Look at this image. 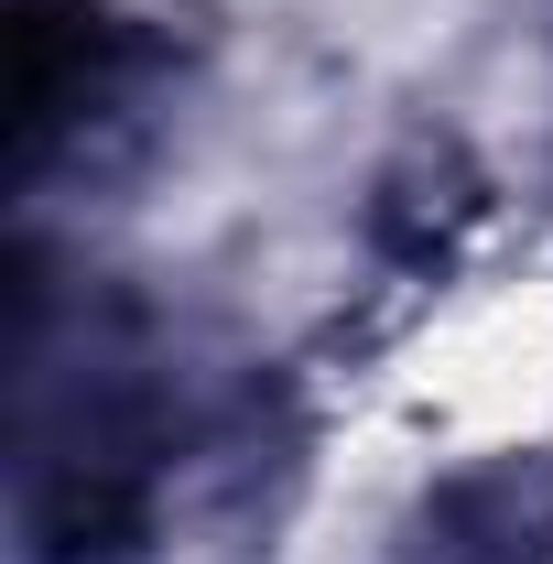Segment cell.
I'll return each instance as SVG.
<instances>
[{
  "instance_id": "1",
  "label": "cell",
  "mask_w": 553,
  "mask_h": 564,
  "mask_svg": "<svg viewBox=\"0 0 553 564\" xmlns=\"http://www.w3.org/2000/svg\"><path fill=\"white\" fill-rule=\"evenodd\" d=\"M120 55L98 0H11V163H44V141L98 98Z\"/></svg>"
},
{
  "instance_id": "2",
  "label": "cell",
  "mask_w": 553,
  "mask_h": 564,
  "mask_svg": "<svg viewBox=\"0 0 553 564\" xmlns=\"http://www.w3.org/2000/svg\"><path fill=\"white\" fill-rule=\"evenodd\" d=\"M22 532H33V564H120L141 532H152V478H141V456L131 445H76V456H55V467L33 478Z\"/></svg>"
}]
</instances>
